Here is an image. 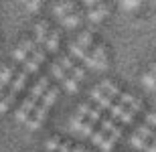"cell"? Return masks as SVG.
Instances as JSON below:
<instances>
[{
    "mask_svg": "<svg viewBox=\"0 0 156 152\" xmlns=\"http://www.w3.org/2000/svg\"><path fill=\"white\" fill-rule=\"evenodd\" d=\"M61 24H63L65 29H75V27H79L81 24V14L79 12H71V14H67L65 18H61Z\"/></svg>",
    "mask_w": 156,
    "mask_h": 152,
    "instance_id": "obj_14",
    "label": "cell"
},
{
    "mask_svg": "<svg viewBox=\"0 0 156 152\" xmlns=\"http://www.w3.org/2000/svg\"><path fill=\"white\" fill-rule=\"evenodd\" d=\"M146 126H150V128H156V111H150V114H146Z\"/></svg>",
    "mask_w": 156,
    "mask_h": 152,
    "instance_id": "obj_31",
    "label": "cell"
},
{
    "mask_svg": "<svg viewBox=\"0 0 156 152\" xmlns=\"http://www.w3.org/2000/svg\"><path fill=\"white\" fill-rule=\"evenodd\" d=\"M91 108H93V105L89 104V101H87V104H81L79 108H77L75 114H77V116H81V118H87V116H89V111H91Z\"/></svg>",
    "mask_w": 156,
    "mask_h": 152,
    "instance_id": "obj_27",
    "label": "cell"
},
{
    "mask_svg": "<svg viewBox=\"0 0 156 152\" xmlns=\"http://www.w3.org/2000/svg\"><path fill=\"white\" fill-rule=\"evenodd\" d=\"M69 73H71V77H73V79H75L77 83H79L81 79L85 77V69H83V67H77V65H75V67H73V69L69 71Z\"/></svg>",
    "mask_w": 156,
    "mask_h": 152,
    "instance_id": "obj_26",
    "label": "cell"
},
{
    "mask_svg": "<svg viewBox=\"0 0 156 152\" xmlns=\"http://www.w3.org/2000/svg\"><path fill=\"white\" fill-rule=\"evenodd\" d=\"M63 85H65V89H67V91H71V94H77V91H79V83H77L71 75H67L63 79Z\"/></svg>",
    "mask_w": 156,
    "mask_h": 152,
    "instance_id": "obj_20",
    "label": "cell"
},
{
    "mask_svg": "<svg viewBox=\"0 0 156 152\" xmlns=\"http://www.w3.org/2000/svg\"><path fill=\"white\" fill-rule=\"evenodd\" d=\"M6 94V85H0V100H2V95Z\"/></svg>",
    "mask_w": 156,
    "mask_h": 152,
    "instance_id": "obj_34",
    "label": "cell"
},
{
    "mask_svg": "<svg viewBox=\"0 0 156 152\" xmlns=\"http://www.w3.org/2000/svg\"><path fill=\"white\" fill-rule=\"evenodd\" d=\"M140 6H142V2H120V8H124V10H134Z\"/></svg>",
    "mask_w": 156,
    "mask_h": 152,
    "instance_id": "obj_30",
    "label": "cell"
},
{
    "mask_svg": "<svg viewBox=\"0 0 156 152\" xmlns=\"http://www.w3.org/2000/svg\"><path fill=\"white\" fill-rule=\"evenodd\" d=\"M83 63L87 65V67H91V69H105L108 67V57H105V47L101 45V43H98V45H93L91 51L87 53L85 57H83Z\"/></svg>",
    "mask_w": 156,
    "mask_h": 152,
    "instance_id": "obj_3",
    "label": "cell"
},
{
    "mask_svg": "<svg viewBox=\"0 0 156 152\" xmlns=\"http://www.w3.org/2000/svg\"><path fill=\"white\" fill-rule=\"evenodd\" d=\"M71 152H89V150H85L83 146H73V148H71Z\"/></svg>",
    "mask_w": 156,
    "mask_h": 152,
    "instance_id": "obj_33",
    "label": "cell"
},
{
    "mask_svg": "<svg viewBox=\"0 0 156 152\" xmlns=\"http://www.w3.org/2000/svg\"><path fill=\"white\" fill-rule=\"evenodd\" d=\"M51 73H53V77H55V79H59L61 83H63V79L67 77V71H65L59 63H53L51 65Z\"/></svg>",
    "mask_w": 156,
    "mask_h": 152,
    "instance_id": "obj_19",
    "label": "cell"
},
{
    "mask_svg": "<svg viewBox=\"0 0 156 152\" xmlns=\"http://www.w3.org/2000/svg\"><path fill=\"white\" fill-rule=\"evenodd\" d=\"M71 12H75V4H71V2H61V4L55 6V14H57L59 18H65L67 14H71Z\"/></svg>",
    "mask_w": 156,
    "mask_h": 152,
    "instance_id": "obj_16",
    "label": "cell"
},
{
    "mask_svg": "<svg viewBox=\"0 0 156 152\" xmlns=\"http://www.w3.org/2000/svg\"><path fill=\"white\" fill-rule=\"evenodd\" d=\"M69 53H71V57L83 59V57H85V55H87L89 51H87V49H83V47L79 45V43H75V41H73V43L69 45Z\"/></svg>",
    "mask_w": 156,
    "mask_h": 152,
    "instance_id": "obj_18",
    "label": "cell"
},
{
    "mask_svg": "<svg viewBox=\"0 0 156 152\" xmlns=\"http://www.w3.org/2000/svg\"><path fill=\"white\" fill-rule=\"evenodd\" d=\"M59 39H61L59 30H51V33H49V39H47V43L43 45V47H45V51H47V53H55V51H57Z\"/></svg>",
    "mask_w": 156,
    "mask_h": 152,
    "instance_id": "obj_13",
    "label": "cell"
},
{
    "mask_svg": "<svg viewBox=\"0 0 156 152\" xmlns=\"http://www.w3.org/2000/svg\"><path fill=\"white\" fill-rule=\"evenodd\" d=\"M47 89H49V79H47V77H39V79H37V83L30 87L29 97H27L23 104L18 105V110L14 111V118H16L18 122H29L30 116H33V111H35V108L39 105L41 97L45 95Z\"/></svg>",
    "mask_w": 156,
    "mask_h": 152,
    "instance_id": "obj_1",
    "label": "cell"
},
{
    "mask_svg": "<svg viewBox=\"0 0 156 152\" xmlns=\"http://www.w3.org/2000/svg\"><path fill=\"white\" fill-rule=\"evenodd\" d=\"M150 73H152V75H154V77H156V63H154V65H152V69H150Z\"/></svg>",
    "mask_w": 156,
    "mask_h": 152,
    "instance_id": "obj_35",
    "label": "cell"
},
{
    "mask_svg": "<svg viewBox=\"0 0 156 152\" xmlns=\"http://www.w3.org/2000/svg\"><path fill=\"white\" fill-rule=\"evenodd\" d=\"M57 63L63 67L65 71H71L73 67H75V63L71 61V57H67V55H59V59H57Z\"/></svg>",
    "mask_w": 156,
    "mask_h": 152,
    "instance_id": "obj_22",
    "label": "cell"
},
{
    "mask_svg": "<svg viewBox=\"0 0 156 152\" xmlns=\"http://www.w3.org/2000/svg\"><path fill=\"white\" fill-rule=\"evenodd\" d=\"M132 120H134V111L126 108L124 114H122V118H120V124H122V126H126V124H132Z\"/></svg>",
    "mask_w": 156,
    "mask_h": 152,
    "instance_id": "obj_28",
    "label": "cell"
},
{
    "mask_svg": "<svg viewBox=\"0 0 156 152\" xmlns=\"http://www.w3.org/2000/svg\"><path fill=\"white\" fill-rule=\"evenodd\" d=\"M108 138V132H104L101 128H98L95 132H93V136H91V140H93V144H98V146H101V142Z\"/></svg>",
    "mask_w": 156,
    "mask_h": 152,
    "instance_id": "obj_25",
    "label": "cell"
},
{
    "mask_svg": "<svg viewBox=\"0 0 156 152\" xmlns=\"http://www.w3.org/2000/svg\"><path fill=\"white\" fill-rule=\"evenodd\" d=\"M27 81H29V75L27 73H16L14 75V79H12V83H10V87L6 89V95H10L12 100H16V95H18V91H23V87L27 85Z\"/></svg>",
    "mask_w": 156,
    "mask_h": 152,
    "instance_id": "obj_7",
    "label": "cell"
},
{
    "mask_svg": "<svg viewBox=\"0 0 156 152\" xmlns=\"http://www.w3.org/2000/svg\"><path fill=\"white\" fill-rule=\"evenodd\" d=\"M99 89H101V91H104L108 97H112V100H114L116 95H120V87H118L114 81H110V79H105V81L99 85Z\"/></svg>",
    "mask_w": 156,
    "mask_h": 152,
    "instance_id": "obj_15",
    "label": "cell"
},
{
    "mask_svg": "<svg viewBox=\"0 0 156 152\" xmlns=\"http://www.w3.org/2000/svg\"><path fill=\"white\" fill-rule=\"evenodd\" d=\"M87 8H89L87 18H89L91 23H101V20L108 16V12H110V8L105 4H101V2H87Z\"/></svg>",
    "mask_w": 156,
    "mask_h": 152,
    "instance_id": "obj_6",
    "label": "cell"
},
{
    "mask_svg": "<svg viewBox=\"0 0 156 152\" xmlns=\"http://www.w3.org/2000/svg\"><path fill=\"white\" fill-rule=\"evenodd\" d=\"M45 148L49 152H71V142H63L59 140V138H49V140L45 142Z\"/></svg>",
    "mask_w": 156,
    "mask_h": 152,
    "instance_id": "obj_9",
    "label": "cell"
},
{
    "mask_svg": "<svg viewBox=\"0 0 156 152\" xmlns=\"http://www.w3.org/2000/svg\"><path fill=\"white\" fill-rule=\"evenodd\" d=\"M79 132H81L83 136H93V132H95V124H91L89 120H85V122L81 124Z\"/></svg>",
    "mask_w": 156,
    "mask_h": 152,
    "instance_id": "obj_24",
    "label": "cell"
},
{
    "mask_svg": "<svg viewBox=\"0 0 156 152\" xmlns=\"http://www.w3.org/2000/svg\"><path fill=\"white\" fill-rule=\"evenodd\" d=\"M45 59H47V51H45V49H41V47H37L35 53H33V55H30V57L24 61L23 73H27V75L30 77V75H33V73H35V71L41 67V63H43Z\"/></svg>",
    "mask_w": 156,
    "mask_h": 152,
    "instance_id": "obj_4",
    "label": "cell"
},
{
    "mask_svg": "<svg viewBox=\"0 0 156 152\" xmlns=\"http://www.w3.org/2000/svg\"><path fill=\"white\" fill-rule=\"evenodd\" d=\"M130 144H132L136 150H144V152H156V148L152 146L148 140H144L142 136H138V134H132L130 136Z\"/></svg>",
    "mask_w": 156,
    "mask_h": 152,
    "instance_id": "obj_11",
    "label": "cell"
},
{
    "mask_svg": "<svg viewBox=\"0 0 156 152\" xmlns=\"http://www.w3.org/2000/svg\"><path fill=\"white\" fill-rule=\"evenodd\" d=\"M14 75H16V67L14 65H4L0 69V85H10Z\"/></svg>",
    "mask_w": 156,
    "mask_h": 152,
    "instance_id": "obj_12",
    "label": "cell"
},
{
    "mask_svg": "<svg viewBox=\"0 0 156 152\" xmlns=\"http://www.w3.org/2000/svg\"><path fill=\"white\" fill-rule=\"evenodd\" d=\"M142 83H144V85H146V87H148V89H152V91H156V77L152 75L150 71L142 75Z\"/></svg>",
    "mask_w": 156,
    "mask_h": 152,
    "instance_id": "obj_21",
    "label": "cell"
},
{
    "mask_svg": "<svg viewBox=\"0 0 156 152\" xmlns=\"http://www.w3.org/2000/svg\"><path fill=\"white\" fill-rule=\"evenodd\" d=\"M75 43H79L83 49H87V51H89V49H91V45H93V33H91V30H85V33H81V37L77 39Z\"/></svg>",
    "mask_w": 156,
    "mask_h": 152,
    "instance_id": "obj_17",
    "label": "cell"
},
{
    "mask_svg": "<svg viewBox=\"0 0 156 152\" xmlns=\"http://www.w3.org/2000/svg\"><path fill=\"white\" fill-rule=\"evenodd\" d=\"M35 49H37V45H35L33 39H23V41L18 43V47L14 49V61L16 63H24L35 53Z\"/></svg>",
    "mask_w": 156,
    "mask_h": 152,
    "instance_id": "obj_5",
    "label": "cell"
},
{
    "mask_svg": "<svg viewBox=\"0 0 156 152\" xmlns=\"http://www.w3.org/2000/svg\"><path fill=\"white\" fill-rule=\"evenodd\" d=\"M49 33H51V29H49V23L47 20H39V23L35 24V45L37 47H41V45H45L47 39H49Z\"/></svg>",
    "mask_w": 156,
    "mask_h": 152,
    "instance_id": "obj_8",
    "label": "cell"
},
{
    "mask_svg": "<svg viewBox=\"0 0 156 152\" xmlns=\"http://www.w3.org/2000/svg\"><path fill=\"white\" fill-rule=\"evenodd\" d=\"M27 8H29V10H39V8H41V2H29V4H27Z\"/></svg>",
    "mask_w": 156,
    "mask_h": 152,
    "instance_id": "obj_32",
    "label": "cell"
},
{
    "mask_svg": "<svg viewBox=\"0 0 156 152\" xmlns=\"http://www.w3.org/2000/svg\"><path fill=\"white\" fill-rule=\"evenodd\" d=\"M118 97H120V104L124 105V108H128V110H132L134 114L142 110V101L136 100L132 94H122V91H120V95H118Z\"/></svg>",
    "mask_w": 156,
    "mask_h": 152,
    "instance_id": "obj_10",
    "label": "cell"
},
{
    "mask_svg": "<svg viewBox=\"0 0 156 152\" xmlns=\"http://www.w3.org/2000/svg\"><path fill=\"white\" fill-rule=\"evenodd\" d=\"M154 111H156V108H154Z\"/></svg>",
    "mask_w": 156,
    "mask_h": 152,
    "instance_id": "obj_36",
    "label": "cell"
},
{
    "mask_svg": "<svg viewBox=\"0 0 156 152\" xmlns=\"http://www.w3.org/2000/svg\"><path fill=\"white\" fill-rule=\"evenodd\" d=\"M59 97V89L57 87H49L45 91V95L41 97L39 105L35 108V111H33V116H30V120L27 122V126H29V130H37L41 126V124L45 122L47 114H49V110H51V105L55 104V100Z\"/></svg>",
    "mask_w": 156,
    "mask_h": 152,
    "instance_id": "obj_2",
    "label": "cell"
},
{
    "mask_svg": "<svg viewBox=\"0 0 156 152\" xmlns=\"http://www.w3.org/2000/svg\"><path fill=\"white\" fill-rule=\"evenodd\" d=\"M124 110H126V108H124L122 104H114L110 108V118H114V120L118 122V120L122 118V114H124Z\"/></svg>",
    "mask_w": 156,
    "mask_h": 152,
    "instance_id": "obj_23",
    "label": "cell"
},
{
    "mask_svg": "<svg viewBox=\"0 0 156 152\" xmlns=\"http://www.w3.org/2000/svg\"><path fill=\"white\" fill-rule=\"evenodd\" d=\"M114 144H116V140H114V138H112V136L108 134V138H105V140L101 142V146H99V148H101L104 152H110L112 148H114Z\"/></svg>",
    "mask_w": 156,
    "mask_h": 152,
    "instance_id": "obj_29",
    "label": "cell"
}]
</instances>
